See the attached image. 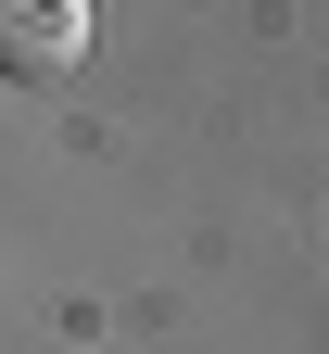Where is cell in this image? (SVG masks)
Here are the masks:
<instances>
[{
  "label": "cell",
  "instance_id": "1",
  "mask_svg": "<svg viewBox=\"0 0 329 354\" xmlns=\"http://www.w3.org/2000/svg\"><path fill=\"white\" fill-rule=\"evenodd\" d=\"M89 26H102V13H89V0H0V76H76L89 64Z\"/></svg>",
  "mask_w": 329,
  "mask_h": 354
}]
</instances>
